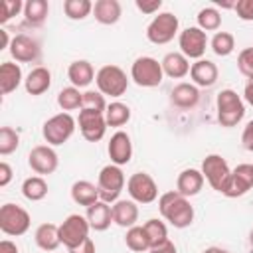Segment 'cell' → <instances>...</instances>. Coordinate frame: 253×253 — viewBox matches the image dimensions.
Segmentation results:
<instances>
[{
    "instance_id": "cell-1",
    "label": "cell",
    "mask_w": 253,
    "mask_h": 253,
    "mask_svg": "<svg viewBox=\"0 0 253 253\" xmlns=\"http://www.w3.org/2000/svg\"><path fill=\"white\" fill-rule=\"evenodd\" d=\"M158 211L176 229L190 227L194 221V206L190 204V200L186 196L178 194L176 190L164 192L158 198Z\"/></svg>"
},
{
    "instance_id": "cell-2",
    "label": "cell",
    "mask_w": 253,
    "mask_h": 253,
    "mask_svg": "<svg viewBox=\"0 0 253 253\" xmlns=\"http://www.w3.org/2000/svg\"><path fill=\"white\" fill-rule=\"evenodd\" d=\"M215 107H217V123L221 126H235L241 123V119L245 117V105L243 99L233 91V89H223L217 93L215 99Z\"/></svg>"
},
{
    "instance_id": "cell-3",
    "label": "cell",
    "mask_w": 253,
    "mask_h": 253,
    "mask_svg": "<svg viewBox=\"0 0 253 253\" xmlns=\"http://www.w3.org/2000/svg\"><path fill=\"white\" fill-rule=\"evenodd\" d=\"M130 79L138 85V87H158L164 79V71H162V63L150 55H142L136 57L130 65Z\"/></svg>"
},
{
    "instance_id": "cell-4",
    "label": "cell",
    "mask_w": 253,
    "mask_h": 253,
    "mask_svg": "<svg viewBox=\"0 0 253 253\" xmlns=\"http://www.w3.org/2000/svg\"><path fill=\"white\" fill-rule=\"evenodd\" d=\"M75 125H77V121L69 113H57L43 123L42 134L49 146H59L73 136Z\"/></svg>"
},
{
    "instance_id": "cell-5",
    "label": "cell",
    "mask_w": 253,
    "mask_h": 253,
    "mask_svg": "<svg viewBox=\"0 0 253 253\" xmlns=\"http://www.w3.org/2000/svg\"><path fill=\"white\" fill-rule=\"evenodd\" d=\"M125 174L121 170V166L117 164H107L101 168L99 176H97V188H99V198L101 202L107 204H115L125 188Z\"/></svg>"
},
{
    "instance_id": "cell-6",
    "label": "cell",
    "mask_w": 253,
    "mask_h": 253,
    "mask_svg": "<svg viewBox=\"0 0 253 253\" xmlns=\"http://www.w3.org/2000/svg\"><path fill=\"white\" fill-rule=\"evenodd\" d=\"M95 83H97V89L99 93L103 95H109V97H121L126 93V87H128V77L126 73L119 67V65H103L97 75H95Z\"/></svg>"
},
{
    "instance_id": "cell-7",
    "label": "cell",
    "mask_w": 253,
    "mask_h": 253,
    "mask_svg": "<svg viewBox=\"0 0 253 253\" xmlns=\"http://www.w3.org/2000/svg\"><path fill=\"white\" fill-rule=\"evenodd\" d=\"M32 217L30 213L18 204H4L0 208V231L4 235L20 237L30 229Z\"/></svg>"
},
{
    "instance_id": "cell-8",
    "label": "cell",
    "mask_w": 253,
    "mask_h": 253,
    "mask_svg": "<svg viewBox=\"0 0 253 253\" xmlns=\"http://www.w3.org/2000/svg\"><path fill=\"white\" fill-rule=\"evenodd\" d=\"M178 16H174L172 12H160L146 26V38L154 45H164L174 40V36L178 34Z\"/></svg>"
},
{
    "instance_id": "cell-9",
    "label": "cell",
    "mask_w": 253,
    "mask_h": 253,
    "mask_svg": "<svg viewBox=\"0 0 253 253\" xmlns=\"http://www.w3.org/2000/svg\"><path fill=\"white\" fill-rule=\"evenodd\" d=\"M89 231H91V225H89L87 217L79 215V213H71L59 225V239L67 249H73L89 237Z\"/></svg>"
},
{
    "instance_id": "cell-10",
    "label": "cell",
    "mask_w": 253,
    "mask_h": 253,
    "mask_svg": "<svg viewBox=\"0 0 253 253\" xmlns=\"http://www.w3.org/2000/svg\"><path fill=\"white\" fill-rule=\"evenodd\" d=\"M202 174H204V180H208V184L215 190V192H223L225 190V184L229 180V174H231V168L227 164V160L219 154H208L204 160H202Z\"/></svg>"
},
{
    "instance_id": "cell-11",
    "label": "cell",
    "mask_w": 253,
    "mask_h": 253,
    "mask_svg": "<svg viewBox=\"0 0 253 253\" xmlns=\"http://www.w3.org/2000/svg\"><path fill=\"white\" fill-rule=\"evenodd\" d=\"M126 192L136 204H152L158 198V186L154 178L146 172H134L126 180Z\"/></svg>"
},
{
    "instance_id": "cell-12",
    "label": "cell",
    "mask_w": 253,
    "mask_h": 253,
    "mask_svg": "<svg viewBox=\"0 0 253 253\" xmlns=\"http://www.w3.org/2000/svg\"><path fill=\"white\" fill-rule=\"evenodd\" d=\"M178 45H180V53H184L188 59L198 61V59H204L208 36L198 26H192V28H186L184 32L178 34Z\"/></svg>"
},
{
    "instance_id": "cell-13",
    "label": "cell",
    "mask_w": 253,
    "mask_h": 253,
    "mask_svg": "<svg viewBox=\"0 0 253 253\" xmlns=\"http://www.w3.org/2000/svg\"><path fill=\"white\" fill-rule=\"evenodd\" d=\"M59 158L57 152L53 150V146L49 144H38L30 150L28 154V166L38 174V176H47L53 174L57 170Z\"/></svg>"
},
{
    "instance_id": "cell-14",
    "label": "cell",
    "mask_w": 253,
    "mask_h": 253,
    "mask_svg": "<svg viewBox=\"0 0 253 253\" xmlns=\"http://www.w3.org/2000/svg\"><path fill=\"white\" fill-rule=\"evenodd\" d=\"M79 123V130L81 136L87 142H99L105 136L107 130V121H105V113H95V111H79L77 117Z\"/></svg>"
},
{
    "instance_id": "cell-15",
    "label": "cell",
    "mask_w": 253,
    "mask_h": 253,
    "mask_svg": "<svg viewBox=\"0 0 253 253\" xmlns=\"http://www.w3.org/2000/svg\"><path fill=\"white\" fill-rule=\"evenodd\" d=\"M251 188H253V164H239L231 170L225 190L221 194L227 198H239L245 196Z\"/></svg>"
},
{
    "instance_id": "cell-16",
    "label": "cell",
    "mask_w": 253,
    "mask_h": 253,
    "mask_svg": "<svg viewBox=\"0 0 253 253\" xmlns=\"http://www.w3.org/2000/svg\"><path fill=\"white\" fill-rule=\"evenodd\" d=\"M10 55L20 61V63H32V61H38L40 59V53H42V47H40V42L28 34H18L12 38V43H10Z\"/></svg>"
},
{
    "instance_id": "cell-17",
    "label": "cell",
    "mask_w": 253,
    "mask_h": 253,
    "mask_svg": "<svg viewBox=\"0 0 253 253\" xmlns=\"http://www.w3.org/2000/svg\"><path fill=\"white\" fill-rule=\"evenodd\" d=\"M107 152H109L111 164H117V166L128 164L130 158H132V142H130V136L125 130H117L111 136L109 144H107Z\"/></svg>"
},
{
    "instance_id": "cell-18",
    "label": "cell",
    "mask_w": 253,
    "mask_h": 253,
    "mask_svg": "<svg viewBox=\"0 0 253 253\" xmlns=\"http://www.w3.org/2000/svg\"><path fill=\"white\" fill-rule=\"evenodd\" d=\"M217 65L210 59H198L190 67V77L196 87H211L217 81Z\"/></svg>"
},
{
    "instance_id": "cell-19",
    "label": "cell",
    "mask_w": 253,
    "mask_h": 253,
    "mask_svg": "<svg viewBox=\"0 0 253 253\" xmlns=\"http://www.w3.org/2000/svg\"><path fill=\"white\" fill-rule=\"evenodd\" d=\"M202 188H204V174H202V170L186 168L176 178V192L186 196V198H192V196L200 194Z\"/></svg>"
},
{
    "instance_id": "cell-20",
    "label": "cell",
    "mask_w": 253,
    "mask_h": 253,
    "mask_svg": "<svg viewBox=\"0 0 253 253\" xmlns=\"http://www.w3.org/2000/svg\"><path fill=\"white\" fill-rule=\"evenodd\" d=\"M138 221V206L132 200H117L113 204V223L119 227H134Z\"/></svg>"
},
{
    "instance_id": "cell-21",
    "label": "cell",
    "mask_w": 253,
    "mask_h": 253,
    "mask_svg": "<svg viewBox=\"0 0 253 253\" xmlns=\"http://www.w3.org/2000/svg\"><path fill=\"white\" fill-rule=\"evenodd\" d=\"M91 229L95 231H105L109 229V225L113 223V206L107 204V202H95L93 206L87 208V213H85Z\"/></svg>"
},
{
    "instance_id": "cell-22",
    "label": "cell",
    "mask_w": 253,
    "mask_h": 253,
    "mask_svg": "<svg viewBox=\"0 0 253 253\" xmlns=\"http://www.w3.org/2000/svg\"><path fill=\"white\" fill-rule=\"evenodd\" d=\"M95 75H97V73H95L93 65H91L87 59H75V61H71L69 67H67V79H69L71 85L77 87V89H83V87L91 85V83L95 81Z\"/></svg>"
},
{
    "instance_id": "cell-23",
    "label": "cell",
    "mask_w": 253,
    "mask_h": 253,
    "mask_svg": "<svg viewBox=\"0 0 253 253\" xmlns=\"http://www.w3.org/2000/svg\"><path fill=\"white\" fill-rule=\"evenodd\" d=\"M49 87H51V71L43 65L34 67L24 79V89L28 95H43Z\"/></svg>"
},
{
    "instance_id": "cell-24",
    "label": "cell",
    "mask_w": 253,
    "mask_h": 253,
    "mask_svg": "<svg viewBox=\"0 0 253 253\" xmlns=\"http://www.w3.org/2000/svg\"><path fill=\"white\" fill-rule=\"evenodd\" d=\"M162 71H164V75H168V77H172V79H182V77H186L188 73H190V59L184 55V53H180V51H170V53H166L164 57H162Z\"/></svg>"
},
{
    "instance_id": "cell-25",
    "label": "cell",
    "mask_w": 253,
    "mask_h": 253,
    "mask_svg": "<svg viewBox=\"0 0 253 253\" xmlns=\"http://www.w3.org/2000/svg\"><path fill=\"white\" fill-rule=\"evenodd\" d=\"M121 2L119 0H97L93 4V16L103 26H113L121 20Z\"/></svg>"
},
{
    "instance_id": "cell-26",
    "label": "cell",
    "mask_w": 253,
    "mask_h": 253,
    "mask_svg": "<svg viewBox=\"0 0 253 253\" xmlns=\"http://www.w3.org/2000/svg\"><path fill=\"white\" fill-rule=\"evenodd\" d=\"M170 101L180 109H194L200 101V91L194 83H178L170 93Z\"/></svg>"
},
{
    "instance_id": "cell-27",
    "label": "cell",
    "mask_w": 253,
    "mask_h": 253,
    "mask_svg": "<svg viewBox=\"0 0 253 253\" xmlns=\"http://www.w3.org/2000/svg\"><path fill=\"white\" fill-rule=\"evenodd\" d=\"M22 67L18 63L12 61H4L0 65V93L2 95H10L12 91H16L22 83Z\"/></svg>"
},
{
    "instance_id": "cell-28",
    "label": "cell",
    "mask_w": 253,
    "mask_h": 253,
    "mask_svg": "<svg viewBox=\"0 0 253 253\" xmlns=\"http://www.w3.org/2000/svg\"><path fill=\"white\" fill-rule=\"evenodd\" d=\"M34 239H36V245L42 249V251H55L59 245H61V239H59V225L55 223H42L36 233H34Z\"/></svg>"
},
{
    "instance_id": "cell-29",
    "label": "cell",
    "mask_w": 253,
    "mask_h": 253,
    "mask_svg": "<svg viewBox=\"0 0 253 253\" xmlns=\"http://www.w3.org/2000/svg\"><path fill=\"white\" fill-rule=\"evenodd\" d=\"M71 200L79 206L89 208V206H93L95 202L101 200L99 198V188L89 180H77L71 186Z\"/></svg>"
},
{
    "instance_id": "cell-30",
    "label": "cell",
    "mask_w": 253,
    "mask_h": 253,
    "mask_svg": "<svg viewBox=\"0 0 253 253\" xmlns=\"http://www.w3.org/2000/svg\"><path fill=\"white\" fill-rule=\"evenodd\" d=\"M49 14L47 0H28L24 4V20L30 26H42Z\"/></svg>"
},
{
    "instance_id": "cell-31",
    "label": "cell",
    "mask_w": 253,
    "mask_h": 253,
    "mask_svg": "<svg viewBox=\"0 0 253 253\" xmlns=\"http://www.w3.org/2000/svg\"><path fill=\"white\" fill-rule=\"evenodd\" d=\"M22 194L30 202H40L47 196V182L43 176H30L22 182Z\"/></svg>"
},
{
    "instance_id": "cell-32",
    "label": "cell",
    "mask_w": 253,
    "mask_h": 253,
    "mask_svg": "<svg viewBox=\"0 0 253 253\" xmlns=\"http://www.w3.org/2000/svg\"><path fill=\"white\" fill-rule=\"evenodd\" d=\"M105 121L107 126H123L130 121V109L128 105L121 103V101H113L107 105L105 109Z\"/></svg>"
},
{
    "instance_id": "cell-33",
    "label": "cell",
    "mask_w": 253,
    "mask_h": 253,
    "mask_svg": "<svg viewBox=\"0 0 253 253\" xmlns=\"http://www.w3.org/2000/svg\"><path fill=\"white\" fill-rule=\"evenodd\" d=\"M125 243L130 251H136V253H142V251H150V241H148V235L144 231L142 225H134V227H128L126 229V235H125Z\"/></svg>"
},
{
    "instance_id": "cell-34",
    "label": "cell",
    "mask_w": 253,
    "mask_h": 253,
    "mask_svg": "<svg viewBox=\"0 0 253 253\" xmlns=\"http://www.w3.org/2000/svg\"><path fill=\"white\" fill-rule=\"evenodd\" d=\"M81 103H83V93H81L77 87H73V85L63 87V89L57 93V105L61 107L63 113L81 109Z\"/></svg>"
},
{
    "instance_id": "cell-35",
    "label": "cell",
    "mask_w": 253,
    "mask_h": 253,
    "mask_svg": "<svg viewBox=\"0 0 253 253\" xmlns=\"http://www.w3.org/2000/svg\"><path fill=\"white\" fill-rule=\"evenodd\" d=\"M198 28L204 32H217L221 26V14L213 6H206L198 12Z\"/></svg>"
},
{
    "instance_id": "cell-36",
    "label": "cell",
    "mask_w": 253,
    "mask_h": 253,
    "mask_svg": "<svg viewBox=\"0 0 253 253\" xmlns=\"http://www.w3.org/2000/svg\"><path fill=\"white\" fill-rule=\"evenodd\" d=\"M210 45H211V51L215 55L227 57L235 49V38L229 32H215L213 38H211V42H210Z\"/></svg>"
},
{
    "instance_id": "cell-37",
    "label": "cell",
    "mask_w": 253,
    "mask_h": 253,
    "mask_svg": "<svg viewBox=\"0 0 253 253\" xmlns=\"http://www.w3.org/2000/svg\"><path fill=\"white\" fill-rule=\"evenodd\" d=\"M142 227H144V231H146V235H148L150 249L156 247V245H160V243H164L166 239H170V237H168V227H166V223L160 221V219H156V217L148 219Z\"/></svg>"
},
{
    "instance_id": "cell-38",
    "label": "cell",
    "mask_w": 253,
    "mask_h": 253,
    "mask_svg": "<svg viewBox=\"0 0 253 253\" xmlns=\"http://www.w3.org/2000/svg\"><path fill=\"white\" fill-rule=\"evenodd\" d=\"M63 12L69 20H85L93 12V2H89V0H65Z\"/></svg>"
},
{
    "instance_id": "cell-39",
    "label": "cell",
    "mask_w": 253,
    "mask_h": 253,
    "mask_svg": "<svg viewBox=\"0 0 253 253\" xmlns=\"http://www.w3.org/2000/svg\"><path fill=\"white\" fill-rule=\"evenodd\" d=\"M20 144V134L12 126H2L0 128V154L8 156L12 154Z\"/></svg>"
},
{
    "instance_id": "cell-40",
    "label": "cell",
    "mask_w": 253,
    "mask_h": 253,
    "mask_svg": "<svg viewBox=\"0 0 253 253\" xmlns=\"http://www.w3.org/2000/svg\"><path fill=\"white\" fill-rule=\"evenodd\" d=\"M83 111H95V113H105L107 109V101L105 95L99 91H85L83 93V103H81Z\"/></svg>"
},
{
    "instance_id": "cell-41",
    "label": "cell",
    "mask_w": 253,
    "mask_h": 253,
    "mask_svg": "<svg viewBox=\"0 0 253 253\" xmlns=\"http://www.w3.org/2000/svg\"><path fill=\"white\" fill-rule=\"evenodd\" d=\"M20 10H24L22 0H2L0 2V24H6L14 16H18Z\"/></svg>"
},
{
    "instance_id": "cell-42",
    "label": "cell",
    "mask_w": 253,
    "mask_h": 253,
    "mask_svg": "<svg viewBox=\"0 0 253 253\" xmlns=\"http://www.w3.org/2000/svg\"><path fill=\"white\" fill-rule=\"evenodd\" d=\"M237 69L247 79H253V47H245L237 55Z\"/></svg>"
},
{
    "instance_id": "cell-43",
    "label": "cell",
    "mask_w": 253,
    "mask_h": 253,
    "mask_svg": "<svg viewBox=\"0 0 253 253\" xmlns=\"http://www.w3.org/2000/svg\"><path fill=\"white\" fill-rule=\"evenodd\" d=\"M233 10L243 22H253V0H237Z\"/></svg>"
},
{
    "instance_id": "cell-44",
    "label": "cell",
    "mask_w": 253,
    "mask_h": 253,
    "mask_svg": "<svg viewBox=\"0 0 253 253\" xmlns=\"http://www.w3.org/2000/svg\"><path fill=\"white\" fill-rule=\"evenodd\" d=\"M134 4H136V8H138L142 14H154V12H158V10L162 8V0H150V2H146V0H136Z\"/></svg>"
},
{
    "instance_id": "cell-45",
    "label": "cell",
    "mask_w": 253,
    "mask_h": 253,
    "mask_svg": "<svg viewBox=\"0 0 253 253\" xmlns=\"http://www.w3.org/2000/svg\"><path fill=\"white\" fill-rule=\"evenodd\" d=\"M241 144H243L245 150L253 152V119L245 125V128H243V132H241Z\"/></svg>"
},
{
    "instance_id": "cell-46",
    "label": "cell",
    "mask_w": 253,
    "mask_h": 253,
    "mask_svg": "<svg viewBox=\"0 0 253 253\" xmlns=\"http://www.w3.org/2000/svg\"><path fill=\"white\" fill-rule=\"evenodd\" d=\"M12 180V166L8 162H0V186H8Z\"/></svg>"
},
{
    "instance_id": "cell-47",
    "label": "cell",
    "mask_w": 253,
    "mask_h": 253,
    "mask_svg": "<svg viewBox=\"0 0 253 253\" xmlns=\"http://www.w3.org/2000/svg\"><path fill=\"white\" fill-rule=\"evenodd\" d=\"M67 253H95V243L91 237H87L81 245L73 247V249H67Z\"/></svg>"
},
{
    "instance_id": "cell-48",
    "label": "cell",
    "mask_w": 253,
    "mask_h": 253,
    "mask_svg": "<svg viewBox=\"0 0 253 253\" xmlns=\"http://www.w3.org/2000/svg\"><path fill=\"white\" fill-rule=\"evenodd\" d=\"M148 253H178V249H176V245H174L170 239H166L164 243H160V245L152 247Z\"/></svg>"
},
{
    "instance_id": "cell-49",
    "label": "cell",
    "mask_w": 253,
    "mask_h": 253,
    "mask_svg": "<svg viewBox=\"0 0 253 253\" xmlns=\"http://www.w3.org/2000/svg\"><path fill=\"white\" fill-rule=\"evenodd\" d=\"M0 253H20V249H18V245H16L14 241L2 239V241H0Z\"/></svg>"
},
{
    "instance_id": "cell-50",
    "label": "cell",
    "mask_w": 253,
    "mask_h": 253,
    "mask_svg": "<svg viewBox=\"0 0 253 253\" xmlns=\"http://www.w3.org/2000/svg\"><path fill=\"white\" fill-rule=\"evenodd\" d=\"M243 99L253 107V79L247 81V85H245V89H243Z\"/></svg>"
},
{
    "instance_id": "cell-51",
    "label": "cell",
    "mask_w": 253,
    "mask_h": 253,
    "mask_svg": "<svg viewBox=\"0 0 253 253\" xmlns=\"http://www.w3.org/2000/svg\"><path fill=\"white\" fill-rule=\"evenodd\" d=\"M10 43H12V40L8 38V32L6 30H0V49L10 47Z\"/></svg>"
},
{
    "instance_id": "cell-52",
    "label": "cell",
    "mask_w": 253,
    "mask_h": 253,
    "mask_svg": "<svg viewBox=\"0 0 253 253\" xmlns=\"http://www.w3.org/2000/svg\"><path fill=\"white\" fill-rule=\"evenodd\" d=\"M202 253H229V251H227V249H223V247H215V245H211V247L204 249Z\"/></svg>"
},
{
    "instance_id": "cell-53",
    "label": "cell",
    "mask_w": 253,
    "mask_h": 253,
    "mask_svg": "<svg viewBox=\"0 0 253 253\" xmlns=\"http://www.w3.org/2000/svg\"><path fill=\"white\" fill-rule=\"evenodd\" d=\"M249 243H251V247H253V227H251V231H249Z\"/></svg>"
}]
</instances>
